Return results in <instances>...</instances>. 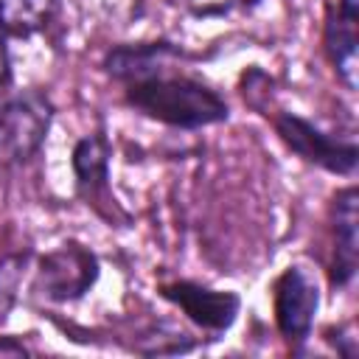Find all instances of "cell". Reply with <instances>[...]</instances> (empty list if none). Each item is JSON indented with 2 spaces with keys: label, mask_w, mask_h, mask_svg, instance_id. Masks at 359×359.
Returning a JSON list of instances; mask_svg holds the SVG:
<instances>
[{
  "label": "cell",
  "mask_w": 359,
  "mask_h": 359,
  "mask_svg": "<svg viewBox=\"0 0 359 359\" xmlns=\"http://www.w3.org/2000/svg\"><path fill=\"white\" fill-rule=\"evenodd\" d=\"M323 48L325 56L348 93H356V70H359V0H337L328 6L323 25Z\"/></svg>",
  "instance_id": "obj_7"
},
{
  "label": "cell",
  "mask_w": 359,
  "mask_h": 359,
  "mask_svg": "<svg viewBox=\"0 0 359 359\" xmlns=\"http://www.w3.org/2000/svg\"><path fill=\"white\" fill-rule=\"evenodd\" d=\"M180 59L182 50L171 42L118 45L104 56V70L123 84V101L151 121L174 129H202L227 121L230 107L224 95L174 67Z\"/></svg>",
  "instance_id": "obj_1"
},
{
  "label": "cell",
  "mask_w": 359,
  "mask_h": 359,
  "mask_svg": "<svg viewBox=\"0 0 359 359\" xmlns=\"http://www.w3.org/2000/svg\"><path fill=\"white\" fill-rule=\"evenodd\" d=\"M53 123V101L42 90L0 93V165L28 163L45 143Z\"/></svg>",
  "instance_id": "obj_2"
},
{
  "label": "cell",
  "mask_w": 359,
  "mask_h": 359,
  "mask_svg": "<svg viewBox=\"0 0 359 359\" xmlns=\"http://www.w3.org/2000/svg\"><path fill=\"white\" fill-rule=\"evenodd\" d=\"M31 348L14 337H0V356H28Z\"/></svg>",
  "instance_id": "obj_14"
},
{
  "label": "cell",
  "mask_w": 359,
  "mask_h": 359,
  "mask_svg": "<svg viewBox=\"0 0 359 359\" xmlns=\"http://www.w3.org/2000/svg\"><path fill=\"white\" fill-rule=\"evenodd\" d=\"M359 191L356 185H348L337 191L331 205V233H334V258H331V286L345 289L356 278L359 264Z\"/></svg>",
  "instance_id": "obj_8"
},
{
  "label": "cell",
  "mask_w": 359,
  "mask_h": 359,
  "mask_svg": "<svg viewBox=\"0 0 359 359\" xmlns=\"http://www.w3.org/2000/svg\"><path fill=\"white\" fill-rule=\"evenodd\" d=\"M62 8V0H0V31L6 36H34L45 31Z\"/></svg>",
  "instance_id": "obj_10"
},
{
  "label": "cell",
  "mask_w": 359,
  "mask_h": 359,
  "mask_svg": "<svg viewBox=\"0 0 359 359\" xmlns=\"http://www.w3.org/2000/svg\"><path fill=\"white\" fill-rule=\"evenodd\" d=\"M70 165H73L76 188L84 199L95 202L98 196H104L109 180V140L104 137V132L84 135L73 146Z\"/></svg>",
  "instance_id": "obj_9"
},
{
  "label": "cell",
  "mask_w": 359,
  "mask_h": 359,
  "mask_svg": "<svg viewBox=\"0 0 359 359\" xmlns=\"http://www.w3.org/2000/svg\"><path fill=\"white\" fill-rule=\"evenodd\" d=\"M160 292L191 323H196L199 328L213 331V334L227 331L236 323L238 309H241V297L236 292L210 289V286H202L194 280H174V283H165Z\"/></svg>",
  "instance_id": "obj_6"
},
{
  "label": "cell",
  "mask_w": 359,
  "mask_h": 359,
  "mask_svg": "<svg viewBox=\"0 0 359 359\" xmlns=\"http://www.w3.org/2000/svg\"><path fill=\"white\" fill-rule=\"evenodd\" d=\"M6 34L0 31V93H6L11 87V59H8V45H6Z\"/></svg>",
  "instance_id": "obj_13"
},
{
  "label": "cell",
  "mask_w": 359,
  "mask_h": 359,
  "mask_svg": "<svg viewBox=\"0 0 359 359\" xmlns=\"http://www.w3.org/2000/svg\"><path fill=\"white\" fill-rule=\"evenodd\" d=\"M261 0H185L188 11L194 17H202V20H210V17H227L230 11L236 8H244V11H252Z\"/></svg>",
  "instance_id": "obj_12"
},
{
  "label": "cell",
  "mask_w": 359,
  "mask_h": 359,
  "mask_svg": "<svg viewBox=\"0 0 359 359\" xmlns=\"http://www.w3.org/2000/svg\"><path fill=\"white\" fill-rule=\"evenodd\" d=\"M98 272V255L90 247L65 241L39 258L36 289L50 303H76L95 286Z\"/></svg>",
  "instance_id": "obj_4"
},
{
  "label": "cell",
  "mask_w": 359,
  "mask_h": 359,
  "mask_svg": "<svg viewBox=\"0 0 359 359\" xmlns=\"http://www.w3.org/2000/svg\"><path fill=\"white\" fill-rule=\"evenodd\" d=\"M272 126L278 137L286 143V149L294 151L300 160L320 165L331 174H342V177L356 174L359 151L353 135H334L294 112H278L272 118Z\"/></svg>",
  "instance_id": "obj_3"
},
{
  "label": "cell",
  "mask_w": 359,
  "mask_h": 359,
  "mask_svg": "<svg viewBox=\"0 0 359 359\" xmlns=\"http://www.w3.org/2000/svg\"><path fill=\"white\" fill-rule=\"evenodd\" d=\"M31 252H11L0 261V323L8 320L17 297H20V286L28 269Z\"/></svg>",
  "instance_id": "obj_11"
},
{
  "label": "cell",
  "mask_w": 359,
  "mask_h": 359,
  "mask_svg": "<svg viewBox=\"0 0 359 359\" xmlns=\"http://www.w3.org/2000/svg\"><path fill=\"white\" fill-rule=\"evenodd\" d=\"M272 306H275V325L280 337L297 348L309 339L314 328V317L320 309V283L311 269L303 264L286 266L272 289Z\"/></svg>",
  "instance_id": "obj_5"
}]
</instances>
